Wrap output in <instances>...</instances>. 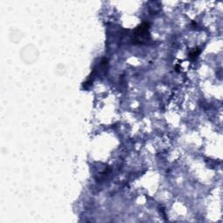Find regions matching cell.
Returning a JSON list of instances; mask_svg holds the SVG:
<instances>
[{"label": "cell", "mask_w": 223, "mask_h": 223, "mask_svg": "<svg viewBox=\"0 0 223 223\" xmlns=\"http://www.w3.org/2000/svg\"><path fill=\"white\" fill-rule=\"evenodd\" d=\"M134 35L135 37H137V40L139 39V37L140 38H143L145 39L146 38V37L149 36V24L147 23L142 24L138 28H136L134 31Z\"/></svg>", "instance_id": "6da1fadb"}, {"label": "cell", "mask_w": 223, "mask_h": 223, "mask_svg": "<svg viewBox=\"0 0 223 223\" xmlns=\"http://www.w3.org/2000/svg\"><path fill=\"white\" fill-rule=\"evenodd\" d=\"M199 54H200V50H198V48H196L195 51L190 53V58L192 59H195Z\"/></svg>", "instance_id": "7a4b0ae2"}]
</instances>
